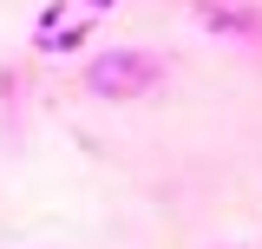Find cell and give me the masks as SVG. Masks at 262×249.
I'll list each match as a JSON object with an SVG mask.
<instances>
[{
	"mask_svg": "<svg viewBox=\"0 0 262 249\" xmlns=\"http://www.w3.org/2000/svg\"><path fill=\"white\" fill-rule=\"evenodd\" d=\"M105 7H118V0H85V13H105Z\"/></svg>",
	"mask_w": 262,
	"mask_h": 249,
	"instance_id": "277c9868",
	"label": "cell"
},
{
	"mask_svg": "<svg viewBox=\"0 0 262 249\" xmlns=\"http://www.w3.org/2000/svg\"><path fill=\"white\" fill-rule=\"evenodd\" d=\"M85 33H92V20L66 13V7H46V13L33 20V53H79Z\"/></svg>",
	"mask_w": 262,
	"mask_h": 249,
	"instance_id": "7a4b0ae2",
	"label": "cell"
},
{
	"mask_svg": "<svg viewBox=\"0 0 262 249\" xmlns=\"http://www.w3.org/2000/svg\"><path fill=\"white\" fill-rule=\"evenodd\" d=\"M164 79H170V59L151 53V46H112V53H92L85 59V92L92 98H112V105H131V98L158 92Z\"/></svg>",
	"mask_w": 262,
	"mask_h": 249,
	"instance_id": "6da1fadb",
	"label": "cell"
},
{
	"mask_svg": "<svg viewBox=\"0 0 262 249\" xmlns=\"http://www.w3.org/2000/svg\"><path fill=\"white\" fill-rule=\"evenodd\" d=\"M203 27L223 33V39H262V13L256 7H236V0H196Z\"/></svg>",
	"mask_w": 262,
	"mask_h": 249,
	"instance_id": "3957f363",
	"label": "cell"
}]
</instances>
